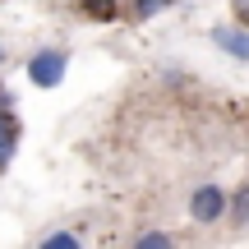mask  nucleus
Segmentation results:
<instances>
[{
    "mask_svg": "<svg viewBox=\"0 0 249 249\" xmlns=\"http://www.w3.org/2000/svg\"><path fill=\"white\" fill-rule=\"evenodd\" d=\"M65 70H70V55H65V51H37L33 60H28V83L55 88V83L65 79Z\"/></svg>",
    "mask_w": 249,
    "mask_h": 249,
    "instance_id": "nucleus-1",
    "label": "nucleus"
},
{
    "mask_svg": "<svg viewBox=\"0 0 249 249\" xmlns=\"http://www.w3.org/2000/svg\"><path fill=\"white\" fill-rule=\"evenodd\" d=\"M226 213V189H217V185H198L194 194H189V217L194 222H217V217Z\"/></svg>",
    "mask_w": 249,
    "mask_h": 249,
    "instance_id": "nucleus-2",
    "label": "nucleus"
},
{
    "mask_svg": "<svg viewBox=\"0 0 249 249\" xmlns=\"http://www.w3.org/2000/svg\"><path fill=\"white\" fill-rule=\"evenodd\" d=\"M14 143H18L14 107H9V97L0 92V166H9V157H14Z\"/></svg>",
    "mask_w": 249,
    "mask_h": 249,
    "instance_id": "nucleus-3",
    "label": "nucleus"
},
{
    "mask_svg": "<svg viewBox=\"0 0 249 249\" xmlns=\"http://www.w3.org/2000/svg\"><path fill=\"white\" fill-rule=\"evenodd\" d=\"M213 42L222 46L226 55H235V60H249V33H240V28H217Z\"/></svg>",
    "mask_w": 249,
    "mask_h": 249,
    "instance_id": "nucleus-4",
    "label": "nucleus"
},
{
    "mask_svg": "<svg viewBox=\"0 0 249 249\" xmlns=\"http://www.w3.org/2000/svg\"><path fill=\"white\" fill-rule=\"evenodd\" d=\"M226 208H231V217H235L240 226H249V185H245V189H235V194L226 198Z\"/></svg>",
    "mask_w": 249,
    "mask_h": 249,
    "instance_id": "nucleus-5",
    "label": "nucleus"
},
{
    "mask_svg": "<svg viewBox=\"0 0 249 249\" xmlns=\"http://www.w3.org/2000/svg\"><path fill=\"white\" fill-rule=\"evenodd\" d=\"M134 249H176V240H171L166 231H143V235H139V245H134Z\"/></svg>",
    "mask_w": 249,
    "mask_h": 249,
    "instance_id": "nucleus-6",
    "label": "nucleus"
},
{
    "mask_svg": "<svg viewBox=\"0 0 249 249\" xmlns=\"http://www.w3.org/2000/svg\"><path fill=\"white\" fill-rule=\"evenodd\" d=\"M42 249H83V240L74 231H55V235H46V240H42Z\"/></svg>",
    "mask_w": 249,
    "mask_h": 249,
    "instance_id": "nucleus-7",
    "label": "nucleus"
},
{
    "mask_svg": "<svg viewBox=\"0 0 249 249\" xmlns=\"http://www.w3.org/2000/svg\"><path fill=\"white\" fill-rule=\"evenodd\" d=\"M166 5H171V0H134V14H139V18H152V14H161Z\"/></svg>",
    "mask_w": 249,
    "mask_h": 249,
    "instance_id": "nucleus-8",
    "label": "nucleus"
},
{
    "mask_svg": "<svg viewBox=\"0 0 249 249\" xmlns=\"http://www.w3.org/2000/svg\"><path fill=\"white\" fill-rule=\"evenodd\" d=\"M83 5H88L92 14H111V0H83Z\"/></svg>",
    "mask_w": 249,
    "mask_h": 249,
    "instance_id": "nucleus-9",
    "label": "nucleus"
},
{
    "mask_svg": "<svg viewBox=\"0 0 249 249\" xmlns=\"http://www.w3.org/2000/svg\"><path fill=\"white\" fill-rule=\"evenodd\" d=\"M235 14H240V23H249V0H235Z\"/></svg>",
    "mask_w": 249,
    "mask_h": 249,
    "instance_id": "nucleus-10",
    "label": "nucleus"
}]
</instances>
